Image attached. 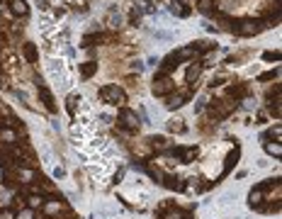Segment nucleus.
Listing matches in <instances>:
<instances>
[{"label":"nucleus","mask_w":282,"mask_h":219,"mask_svg":"<svg viewBox=\"0 0 282 219\" xmlns=\"http://www.w3.org/2000/svg\"><path fill=\"white\" fill-rule=\"evenodd\" d=\"M143 2H151V0H143Z\"/></svg>","instance_id":"42"},{"label":"nucleus","mask_w":282,"mask_h":219,"mask_svg":"<svg viewBox=\"0 0 282 219\" xmlns=\"http://www.w3.org/2000/svg\"><path fill=\"white\" fill-rule=\"evenodd\" d=\"M270 137H275V139L280 142V137H282V127H280V124H275L273 129H268V132H263V134H260V139H263V142H268Z\"/></svg>","instance_id":"23"},{"label":"nucleus","mask_w":282,"mask_h":219,"mask_svg":"<svg viewBox=\"0 0 282 219\" xmlns=\"http://www.w3.org/2000/svg\"><path fill=\"white\" fill-rule=\"evenodd\" d=\"M173 153H178L183 158V163H192L197 156V146H185V148H173Z\"/></svg>","instance_id":"10"},{"label":"nucleus","mask_w":282,"mask_h":219,"mask_svg":"<svg viewBox=\"0 0 282 219\" xmlns=\"http://www.w3.org/2000/svg\"><path fill=\"white\" fill-rule=\"evenodd\" d=\"M156 37H158V39H170V34H168V32H156Z\"/></svg>","instance_id":"38"},{"label":"nucleus","mask_w":282,"mask_h":219,"mask_svg":"<svg viewBox=\"0 0 282 219\" xmlns=\"http://www.w3.org/2000/svg\"><path fill=\"white\" fill-rule=\"evenodd\" d=\"M163 219H188V215H185L183 210H175V207H173V210H168V212L163 215Z\"/></svg>","instance_id":"27"},{"label":"nucleus","mask_w":282,"mask_h":219,"mask_svg":"<svg viewBox=\"0 0 282 219\" xmlns=\"http://www.w3.org/2000/svg\"><path fill=\"white\" fill-rule=\"evenodd\" d=\"M170 12L178 15V17H188L190 7H185V2H180V0H170Z\"/></svg>","instance_id":"13"},{"label":"nucleus","mask_w":282,"mask_h":219,"mask_svg":"<svg viewBox=\"0 0 282 219\" xmlns=\"http://www.w3.org/2000/svg\"><path fill=\"white\" fill-rule=\"evenodd\" d=\"M263 27H265L263 22H256V20H243V22H238V24L234 27V32H236V34H241V37H253V34H258Z\"/></svg>","instance_id":"6"},{"label":"nucleus","mask_w":282,"mask_h":219,"mask_svg":"<svg viewBox=\"0 0 282 219\" xmlns=\"http://www.w3.org/2000/svg\"><path fill=\"white\" fill-rule=\"evenodd\" d=\"M190 97V93H180V95H165V107L168 110H180L183 105H185V100Z\"/></svg>","instance_id":"7"},{"label":"nucleus","mask_w":282,"mask_h":219,"mask_svg":"<svg viewBox=\"0 0 282 219\" xmlns=\"http://www.w3.org/2000/svg\"><path fill=\"white\" fill-rule=\"evenodd\" d=\"M168 129H170V132H180V134H183V132H185V124H183V120H170Z\"/></svg>","instance_id":"28"},{"label":"nucleus","mask_w":282,"mask_h":219,"mask_svg":"<svg viewBox=\"0 0 282 219\" xmlns=\"http://www.w3.org/2000/svg\"><path fill=\"white\" fill-rule=\"evenodd\" d=\"M173 90H175L173 78H168V75H156V78H153V95H156V97H165V95H170Z\"/></svg>","instance_id":"3"},{"label":"nucleus","mask_w":282,"mask_h":219,"mask_svg":"<svg viewBox=\"0 0 282 219\" xmlns=\"http://www.w3.org/2000/svg\"><path fill=\"white\" fill-rule=\"evenodd\" d=\"M42 205H44V197H42V195H29V197H24V207H29V210H42Z\"/></svg>","instance_id":"19"},{"label":"nucleus","mask_w":282,"mask_h":219,"mask_svg":"<svg viewBox=\"0 0 282 219\" xmlns=\"http://www.w3.org/2000/svg\"><path fill=\"white\" fill-rule=\"evenodd\" d=\"M22 51H24V59H27V64H37V61H39V49H37V44H32V42H24Z\"/></svg>","instance_id":"9"},{"label":"nucleus","mask_w":282,"mask_h":219,"mask_svg":"<svg viewBox=\"0 0 282 219\" xmlns=\"http://www.w3.org/2000/svg\"><path fill=\"white\" fill-rule=\"evenodd\" d=\"M75 100H78V95H70V97H69V112H70V115L75 112Z\"/></svg>","instance_id":"32"},{"label":"nucleus","mask_w":282,"mask_h":219,"mask_svg":"<svg viewBox=\"0 0 282 219\" xmlns=\"http://www.w3.org/2000/svg\"><path fill=\"white\" fill-rule=\"evenodd\" d=\"M15 219H37V215H34V210H29V207H22L20 212H15Z\"/></svg>","instance_id":"26"},{"label":"nucleus","mask_w":282,"mask_h":219,"mask_svg":"<svg viewBox=\"0 0 282 219\" xmlns=\"http://www.w3.org/2000/svg\"><path fill=\"white\" fill-rule=\"evenodd\" d=\"M243 102H246V105H243V107H246V110H251V107H253V97H246V100H243Z\"/></svg>","instance_id":"39"},{"label":"nucleus","mask_w":282,"mask_h":219,"mask_svg":"<svg viewBox=\"0 0 282 219\" xmlns=\"http://www.w3.org/2000/svg\"><path fill=\"white\" fill-rule=\"evenodd\" d=\"M214 0H197V10L202 12V15H214Z\"/></svg>","instance_id":"22"},{"label":"nucleus","mask_w":282,"mask_h":219,"mask_svg":"<svg viewBox=\"0 0 282 219\" xmlns=\"http://www.w3.org/2000/svg\"><path fill=\"white\" fill-rule=\"evenodd\" d=\"M132 71H143V64H141V61H134V66H132Z\"/></svg>","instance_id":"37"},{"label":"nucleus","mask_w":282,"mask_h":219,"mask_svg":"<svg viewBox=\"0 0 282 219\" xmlns=\"http://www.w3.org/2000/svg\"><path fill=\"white\" fill-rule=\"evenodd\" d=\"M0 142H2L5 146H17V132H15L12 127L0 129Z\"/></svg>","instance_id":"11"},{"label":"nucleus","mask_w":282,"mask_h":219,"mask_svg":"<svg viewBox=\"0 0 282 219\" xmlns=\"http://www.w3.org/2000/svg\"><path fill=\"white\" fill-rule=\"evenodd\" d=\"M234 163H238V146H236V148H234V151L226 156V161H224V175H226V173L234 168Z\"/></svg>","instance_id":"21"},{"label":"nucleus","mask_w":282,"mask_h":219,"mask_svg":"<svg viewBox=\"0 0 282 219\" xmlns=\"http://www.w3.org/2000/svg\"><path fill=\"white\" fill-rule=\"evenodd\" d=\"M37 5H39V10H47V7H49V0H37Z\"/></svg>","instance_id":"36"},{"label":"nucleus","mask_w":282,"mask_h":219,"mask_svg":"<svg viewBox=\"0 0 282 219\" xmlns=\"http://www.w3.org/2000/svg\"><path fill=\"white\" fill-rule=\"evenodd\" d=\"M200 73H202V64H190V66H188V73H185V80H188V83H195V78H200Z\"/></svg>","instance_id":"20"},{"label":"nucleus","mask_w":282,"mask_h":219,"mask_svg":"<svg viewBox=\"0 0 282 219\" xmlns=\"http://www.w3.org/2000/svg\"><path fill=\"white\" fill-rule=\"evenodd\" d=\"M210 107H212V115H214V117L224 120V117H229V115L234 112L236 102H234L231 97H224V100H214V102H210Z\"/></svg>","instance_id":"4"},{"label":"nucleus","mask_w":282,"mask_h":219,"mask_svg":"<svg viewBox=\"0 0 282 219\" xmlns=\"http://www.w3.org/2000/svg\"><path fill=\"white\" fill-rule=\"evenodd\" d=\"M275 75H278V69H275V71H268V73H263V75H260L258 80H270V78H275Z\"/></svg>","instance_id":"33"},{"label":"nucleus","mask_w":282,"mask_h":219,"mask_svg":"<svg viewBox=\"0 0 282 219\" xmlns=\"http://www.w3.org/2000/svg\"><path fill=\"white\" fill-rule=\"evenodd\" d=\"M15 175H17V180L24 183V185H27V183H34V170H32V168H22V166H20Z\"/></svg>","instance_id":"14"},{"label":"nucleus","mask_w":282,"mask_h":219,"mask_svg":"<svg viewBox=\"0 0 282 219\" xmlns=\"http://www.w3.org/2000/svg\"><path fill=\"white\" fill-rule=\"evenodd\" d=\"M265 59H275V61H278V59H280V54H273V51H268V54H265Z\"/></svg>","instance_id":"40"},{"label":"nucleus","mask_w":282,"mask_h":219,"mask_svg":"<svg viewBox=\"0 0 282 219\" xmlns=\"http://www.w3.org/2000/svg\"><path fill=\"white\" fill-rule=\"evenodd\" d=\"M54 175H56V178H64L66 170H64V168H54Z\"/></svg>","instance_id":"35"},{"label":"nucleus","mask_w":282,"mask_h":219,"mask_svg":"<svg viewBox=\"0 0 282 219\" xmlns=\"http://www.w3.org/2000/svg\"><path fill=\"white\" fill-rule=\"evenodd\" d=\"M0 219H15V212L5 207V210H0Z\"/></svg>","instance_id":"31"},{"label":"nucleus","mask_w":282,"mask_h":219,"mask_svg":"<svg viewBox=\"0 0 282 219\" xmlns=\"http://www.w3.org/2000/svg\"><path fill=\"white\" fill-rule=\"evenodd\" d=\"M139 22H141V10H139V7H134V10H132V15H129V24L139 27Z\"/></svg>","instance_id":"29"},{"label":"nucleus","mask_w":282,"mask_h":219,"mask_svg":"<svg viewBox=\"0 0 282 219\" xmlns=\"http://www.w3.org/2000/svg\"><path fill=\"white\" fill-rule=\"evenodd\" d=\"M195 56H197V49H195V47H185V49L175 51V59H178V64H180V61H188V59H195Z\"/></svg>","instance_id":"18"},{"label":"nucleus","mask_w":282,"mask_h":219,"mask_svg":"<svg viewBox=\"0 0 282 219\" xmlns=\"http://www.w3.org/2000/svg\"><path fill=\"white\" fill-rule=\"evenodd\" d=\"M95 71H97V64H95V61H85V64H80V78H83V80L93 78Z\"/></svg>","instance_id":"17"},{"label":"nucleus","mask_w":282,"mask_h":219,"mask_svg":"<svg viewBox=\"0 0 282 219\" xmlns=\"http://www.w3.org/2000/svg\"><path fill=\"white\" fill-rule=\"evenodd\" d=\"M66 210V205H64V200L61 197H44V205H42V212H44V217H49V219H54V217H59L61 212Z\"/></svg>","instance_id":"5"},{"label":"nucleus","mask_w":282,"mask_h":219,"mask_svg":"<svg viewBox=\"0 0 282 219\" xmlns=\"http://www.w3.org/2000/svg\"><path fill=\"white\" fill-rule=\"evenodd\" d=\"M205 110V100H200V102H195V115H200Z\"/></svg>","instance_id":"34"},{"label":"nucleus","mask_w":282,"mask_h":219,"mask_svg":"<svg viewBox=\"0 0 282 219\" xmlns=\"http://www.w3.org/2000/svg\"><path fill=\"white\" fill-rule=\"evenodd\" d=\"M192 47L197 49V51H212L214 49V44L207 42V39H200V42H192Z\"/></svg>","instance_id":"25"},{"label":"nucleus","mask_w":282,"mask_h":219,"mask_svg":"<svg viewBox=\"0 0 282 219\" xmlns=\"http://www.w3.org/2000/svg\"><path fill=\"white\" fill-rule=\"evenodd\" d=\"M100 97H102L105 105H122V107H124V102H127V93H124L119 85H115V83L102 85V88H100Z\"/></svg>","instance_id":"1"},{"label":"nucleus","mask_w":282,"mask_h":219,"mask_svg":"<svg viewBox=\"0 0 282 219\" xmlns=\"http://www.w3.org/2000/svg\"><path fill=\"white\" fill-rule=\"evenodd\" d=\"M110 27H112V29H117V27H122V15H117V12H112V17H110Z\"/></svg>","instance_id":"30"},{"label":"nucleus","mask_w":282,"mask_h":219,"mask_svg":"<svg viewBox=\"0 0 282 219\" xmlns=\"http://www.w3.org/2000/svg\"><path fill=\"white\" fill-rule=\"evenodd\" d=\"M39 100L44 102V107H47L49 112H56V102H54V95H51V90H49V88L39 85Z\"/></svg>","instance_id":"8"},{"label":"nucleus","mask_w":282,"mask_h":219,"mask_svg":"<svg viewBox=\"0 0 282 219\" xmlns=\"http://www.w3.org/2000/svg\"><path fill=\"white\" fill-rule=\"evenodd\" d=\"M117 122H119V129H122V132H137L139 124H141L139 117H137V112L129 110V107H122V110H119Z\"/></svg>","instance_id":"2"},{"label":"nucleus","mask_w":282,"mask_h":219,"mask_svg":"<svg viewBox=\"0 0 282 219\" xmlns=\"http://www.w3.org/2000/svg\"><path fill=\"white\" fill-rule=\"evenodd\" d=\"M2 44H5V42H2V37H0V47H2Z\"/></svg>","instance_id":"41"},{"label":"nucleus","mask_w":282,"mask_h":219,"mask_svg":"<svg viewBox=\"0 0 282 219\" xmlns=\"http://www.w3.org/2000/svg\"><path fill=\"white\" fill-rule=\"evenodd\" d=\"M265 151L270 153V156H275V158H280L282 156V146H280V142H265Z\"/></svg>","instance_id":"24"},{"label":"nucleus","mask_w":282,"mask_h":219,"mask_svg":"<svg viewBox=\"0 0 282 219\" xmlns=\"http://www.w3.org/2000/svg\"><path fill=\"white\" fill-rule=\"evenodd\" d=\"M165 188H170V190H185V183H183V178H175V175H168V178H163L161 180Z\"/></svg>","instance_id":"15"},{"label":"nucleus","mask_w":282,"mask_h":219,"mask_svg":"<svg viewBox=\"0 0 282 219\" xmlns=\"http://www.w3.org/2000/svg\"><path fill=\"white\" fill-rule=\"evenodd\" d=\"M263 197H265V195H263V190H260V188H253V190L248 193V205L256 210L258 205H263Z\"/></svg>","instance_id":"16"},{"label":"nucleus","mask_w":282,"mask_h":219,"mask_svg":"<svg viewBox=\"0 0 282 219\" xmlns=\"http://www.w3.org/2000/svg\"><path fill=\"white\" fill-rule=\"evenodd\" d=\"M10 12L12 15H20V17H27L29 15V5L24 0H10Z\"/></svg>","instance_id":"12"}]
</instances>
